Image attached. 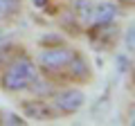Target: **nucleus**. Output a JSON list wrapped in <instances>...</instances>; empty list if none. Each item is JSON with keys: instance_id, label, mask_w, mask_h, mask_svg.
Wrapping results in <instances>:
<instances>
[{"instance_id": "nucleus-9", "label": "nucleus", "mask_w": 135, "mask_h": 126, "mask_svg": "<svg viewBox=\"0 0 135 126\" xmlns=\"http://www.w3.org/2000/svg\"><path fill=\"white\" fill-rule=\"evenodd\" d=\"M92 2L90 0H74L72 2V9H70V14H72V18L79 23V27L86 29L88 25L92 23Z\"/></svg>"}, {"instance_id": "nucleus-12", "label": "nucleus", "mask_w": 135, "mask_h": 126, "mask_svg": "<svg viewBox=\"0 0 135 126\" xmlns=\"http://www.w3.org/2000/svg\"><path fill=\"white\" fill-rule=\"evenodd\" d=\"M124 45H126V52L133 54L135 52V27L128 25V29L124 32Z\"/></svg>"}, {"instance_id": "nucleus-1", "label": "nucleus", "mask_w": 135, "mask_h": 126, "mask_svg": "<svg viewBox=\"0 0 135 126\" xmlns=\"http://www.w3.org/2000/svg\"><path fill=\"white\" fill-rule=\"evenodd\" d=\"M38 74L41 72H38V65H36V59L32 54H27L23 47L0 68V90L7 92V95L25 92L29 90V86L34 83V79Z\"/></svg>"}, {"instance_id": "nucleus-8", "label": "nucleus", "mask_w": 135, "mask_h": 126, "mask_svg": "<svg viewBox=\"0 0 135 126\" xmlns=\"http://www.w3.org/2000/svg\"><path fill=\"white\" fill-rule=\"evenodd\" d=\"M23 14V0H0V29Z\"/></svg>"}, {"instance_id": "nucleus-2", "label": "nucleus", "mask_w": 135, "mask_h": 126, "mask_svg": "<svg viewBox=\"0 0 135 126\" xmlns=\"http://www.w3.org/2000/svg\"><path fill=\"white\" fill-rule=\"evenodd\" d=\"M72 54H74V47H70L65 43L43 47L38 59H36L38 72L45 79H50L52 83L63 86V74H65V68H68V63H70V59H72Z\"/></svg>"}, {"instance_id": "nucleus-11", "label": "nucleus", "mask_w": 135, "mask_h": 126, "mask_svg": "<svg viewBox=\"0 0 135 126\" xmlns=\"http://www.w3.org/2000/svg\"><path fill=\"white\" fill-rule=\"evenodd\" d=\"M0 124H9V126H25L27 124V119H25L23 115H18V113H5L0 110Z\"/></svg>"}, {"instance_id": "nucleus-6", "label": "nucleus", "mask_w": 135, "mask_h": 126, "mask_svg": "<svg viewBox=\"0 0 135 126\" xmlns=\"http://www.w3.org/2000/svg\"><path fill=\"white\" fill-rule=\"evenodd\" d=\"M20 110H23L25 119H36V122H50V119H56L59 117L52 99H45V97L23 99L20 101Z\"/></svg>"}, {"instance_id": "nucleus-5", "label": "nucleus", "mask_w": 135, "mask_h": 126, "mask_svg": "<svg viewBox=\"0 0 135 126\" xmlns=\"http://www.w3.org/2000/svg\"><path fill=\"white\" fill-rule=\"evenodd\" d=\"M92 81V65L81 50H74L63 74V86H86Z\"/></svg>"}, {"instance_id": "nucleus-4", "label": "nucleus", "mask_w": 135, "mask_h": 126, "mask_svg": "<svg viewBox=\"0 0 135 126\" xmlns=\"http://www.w3.org/2000/svg\"><path fill=\"white\" fill-rule=\"evenodd\" d=\"M86 36L90 41V45L99 52H106V50H113L119 38V25L115 23H90L86 27Z\"/></svg>"}, {"instance_id": "nucleus-10", "label": "nucleus", "mask_w": 135, "mask_h": 126, "mask_svg": "<svg viewBox=\"0 0 135 126\" xmlns=\"http://www.w3.org/2000/svg\"><path fill=\"white\" fill-rule=\"evenodd\" d=\"M20 50H23V45H14V43H9V41H7V43H0V68H2L16 52H20Z\"/></svg>"}, {"instance_id": "nucleus-3", "label": "nucleus", "mask_w": 135, "mask_h": 126, "mask_svg": "<svg viewBox=\"0 0 135 126\" xmlns=\"http://www.w3.org/2000/svg\"><path fill=\"white\" fill-rule=\"evenodd\" d=\"M52 104L59 117H72L86 106V92L77 86H59L52 95Z\"/></svg>"}, {"instance_id": "nucleus-13", "label": "nucleus", "mask_w": 135, "mask_h": 126, "mask_svg": "<svg viewBox=\"0 0 135 126\" xmlns=\"http://www.w3.org/2000/svg\"><path fill=\"white\" fill-rule=\"evenodd\" d=\"M119 7H124V9H133L135 7V0H115Z\"/></svg>"}, {"instance_id": "nucleus-14", "label": "nucleus", "mask_w": 135, "mask_h": 126, "mask_svg": "<svg viewBox=\"0 0 135 126\" xmlns=\"http://www.w3.org/2000/svg\"><path fill=\"white\" fill-rule=\"evenodd\" d=\"M50 2H52V0H32V5H34V7H38V9H45Z\"/></svg>"}, {"instance_id": "nucleus-7", "label": "nucleus", "mask_w": 135, "mask_h": 126, "mask_svg": "<svg viewBox=\"0 0 135 126\" xmlns=\"http://www.w3.org/2000/svg\"><path fill=\"white\" fill-rule=\"evenodd\" d=\"M122 14V7L117 2H108L101 0L92 7V23H115Z\"/></svg>"}]
</instances>
